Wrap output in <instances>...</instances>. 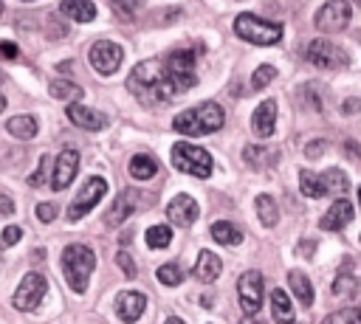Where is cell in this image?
<instances>
[{
  "mask_svg": "<svg viewBox=\"0 0 361 324\" xmlns=\"http://www.w3.org/2000/svg\"><path fill=\"white\" fill-rule=\"evenodd\" d=\"M127 90L141 104H147V107L172 101L178 96L172 79L164 70V62H155V59H147V62H141V65L133 68V73L127 76Z\"/></svg>",
  "mask_w": 361,
  "mask_h": 324,
  "instance_id": "cell-1",
  "label": "cell"
},
{
  "mask_svg": "<svg viewBox=\"0 0 361 324\" xmlns=\"http://www.w3.org/2000/svg\"><path fill=\"white\" fill-rule=\"evenodd\" d=\"M223 121H226L223 107H220L217 101H203V104H195V107L178 113V116L172 118V127H175V132L195 138V135L217 132V130L223 127Z\"/></svg>",
  "mask_w": 361,
  "mask_h": 324,
  "instance_id": "cell-2",
  "label": "cell"
},
{
  "mask_svg": "<svg viewBox=\"0 0 361 324\" xmlns=\"http://www.w3.org/2000/svg\"><path fill=\"white\" fill-rule=\"evenodd\" d=\"M96 268V254L82 245V242H71L62 251V276L68 282V287L73 293H85L87 290V279Z\"/></svg>",
  "mask_w": 361,
  "mask_h": 324,
  "instance_id": "cell-3",
  "label": "cell"
},
{
  "mask_svg": "<svg viewBox=\"0 0 361 324\" xmlns=\"http://www.w3.org/2000/svg\"><path fill=\"white\" fill-rule=\"evenodd\" d=\"M200 51H203V48L195 45V48H175V51L166 54L164 70H166V76L172 79V85H175L178 93H186V90H192V87L197 85V70H195V65H197V54H200Z\"/></svg>",
  "mask_w": 361,
  "mask_h": 324,
  "instance_id": "cell-4",
  "label": "cell"
},
{
  "mask_svg": "<svg viewBox=\"0 0 361 324\" xmlns=\"http://www.w3.org/2000/svg\"><path fill=\"white\" fill-rule=\"evenodd\" d=\"M234 34L251 45H276L282 39V25L279 23H271V20H262L257 14H237L234 20Z\"/></svg>",
  "mask_w": 361,
  "mask_h": 324,
  "instance_id": "cell-5",
  "label": "cell"
},
{
  "mask_svg": "<svg viewBox=\"0 0 361 324\" xmlns=\"http://www.w3.org/2000/svg\"><path fill=\"white\" fill-rule=\"evenodd\" d=\"M172 166L178 172H183V175H192V177H209L214 161H212L209 149L195 147L189 141H178L172 147Z\"/></svg>",
  "mask_w": 361,
  "mask_h": 324,
  "instance_id": "cell-6",
  "label": "cell"
},
{
  "mask_svg": "<svg viewBox=\"0 0 361 324\" xmlns=\"http://www.w3.org/2000/svg\"><path fill=\"white\" fill-rule=\"evenodd\" d=\"M305 59L322 70H336V68H344L350 62L344 48H338L333 39H310L305 48Z\"/></svg>",
  "mask_w": 361,
  "mask_h": 324,
  "instance_id": "cell-7",
  "label": "cell"
},
{
  "mask_svg": "<svg viewBox=\"0 0 361 324\" xmlns=\"http://www.w3.org/2000/svg\"><path fill=\"white\" fill-rule=\"evenodd\" d=\"M87 59H90V68L102 76H113L118 68H121V59H124V51L118 42L113 39H96L87 51Z\"/></svg>",
  "mask_w": 361,
  "mask_h": 324,
  "instance_id": "cell-8",
  "label": "cell"
},
{
  "mask_svg": "<svg viewBox=\"0 0 361 324\" xmlns=\"http://www.w3.org/2000/svg\"><path fill=\"white\" fill-rule=\"evenodd\" d=\"M350 17H353L350 0H327V3L316 11L313 23H316V28H319L322 34H338V31H344V28L350 25Z\"/></svg>",
  "mask_w": 361,
  "mask_h": 324,
  "instance_id": "cell-9",
  "label": "cell"
},
{
  "mask_svg": "<svg viewBox=\"0 0 361 324\" xmlns=\"http://www.w3.org/2000/svg\"><path fill=\"white\" fill-rule=\"evenodd\" d=\"M104 194H107V180H104V177H90V180L79 189V194L73 197V203L68 206V220L76 223V220H82L85 214H90V208H96Z\"/></svg>",
  "mask_w": 361,
  "mask_h": 324,
  "instance_id": "cell-10",
  "label": "cell"
},
{
  "mask_svg": "<svg viewBox=\"0 0 361 324\" xmlns=\"http://www.w3.org/2000/svg\"><path fill=\"white\" fill-rule=\"evenodd\" d=\"M45 290H48V282H45V276L42 273H37V270H31V273H25L23 279H20V285H17V290H14V307L17 310H37L39 307V301L45 299Z\"/></svg>",
  "mask_w": 361,
  "mask_h": 324,
  "instance_id": "cell-11",
  "label": "cell"
},
{
  "mask_svg": "<svg viewBox=\"0 0 361 324\" xmlns=\"http://www.w3.org/2000/svg\"><path fill=\"white\" fill-rule=\"evenodd\" d=\"M262 296H265L262 273L259 270H245L237 279V299H240V307L245 310V316H254L262 307Z\"/></svg>",
  "mask_w": 361,
  "mask_h": 324,
  "instance_id": "cell-12",
  "label": "cell"
},
{
  "mask_svg": "<svg viewBox=\"0 0 361 324\" xmlns=\"http://www.w3.org/2000/svg\"><path fill=\"white\" fill-rule=\"evenodd\" d=\"M147 206H152V200H149V194H144V192H138V189H124L118 197H116V203H113V208L107 211V225H118V223H124L130 214H135L138 208H147Z\"/></svg>",
  "mask_w": 361,
  "mask_h": 324,
  "instance_id": "cell-13",
  "label": "cell"
},
{
  "mask_svg": "<svg viewBox=\"0 0 361 324\" xmlns=\"http://www.w3.org/2000/svg\"><path fill=\"white\" fill-rule=\"evenodd\" d=\"M65 113H68V121L76 124L79 130L99 132V130L107 127V116H104V113H99V110H93V107H85V104H79V101H71V104L65 107Z\"/></svg>",
  "mask_w": 361,
  "mask_h": 324,
  "instance_id": "cell-14",
  "label": "cell"
},
{
  "mask_svg": "<svg viewBox=\"0 0 361 324\" xmlns=\"http://www.w3.org/2000/svg\"><path fill=\"white\" fill-rule=\"evenodd\" d=\"M76 169H79V152L76 149H62L54 161V175H51V186L56 192L68 189V183L76 177Z\"/></svg>",
  "mask_w": 361,
  "mask_h": 324,
  "instance_id": "cell-15",
  "label": "cell"
},
{
  "mask_svg": "<svg viewBox=\"0 0 361 324\" xmlns=\"http://www.w3.org/2000/svg\"><path fill=\"white\" fill-rule=\"evenodd\" d=\"M144 307H147V296L138 293V290H121V293L116 296V316H118L124 324H135V321L141 318Z\"/></svg>",
  "mask_w": 361,
  "mask_h": 324,
  "instance_id": "cell-16",
  "label": "cell"
},
{
  "mask_svg": "<svg viewBox=\"0 0 361 324\" xmlns=\"http://www.w3.org/2000/svg\"><path fill=\"white\" fill-rule=\"evenodd\" d=\"M197 214H200V206H197V200H195L192 194H178V197L166 206V217H169L175 225H180V228H189V225L197 220Z\"/></svg>",
  "mask_w": 361,
  "mask_h": 324,
  "instance_id": "cell-17",
  "label": "cell"
},
{
  "mask_svg": "<svg viewBox=\"0 0 361 324\" xmlns=\"http://www.w3.org/2000/svg\"><path fill=\"white\" fill-rule=\"evenodd\" d=\"M353 214H355L353 203H350L347 197H338V200H333V206L322 214L319 225H322V231H341V228L353 220Z\"/></svg>",
  "mask_w": 361,
  "mask_h": 324,
  "instance_id": "cell-18",
  "label": "cell"
},
{
  "mask_svg": "<svg viewBox=\"0 0 361 324\" xmlns=\"http://www.w3.org/2000/svg\"><path fill=\"white\" fill-rule=\"evenodd\" d=\"M276 127V101L274 99H265L257 104L254 116H251V132L257 138H268Z\"/></svg>",
  "mask_w": 361,
  "mask_h": 324,
  "instance_id": "cell-19",
  "label": "cell"
},
{
  "mask_svg": "<svg viewBox=\"0 0 361 324\" xmlns=\"http://www.w3.org/2000/svg\"><path fill=\"white\" fill-rule=\"evenodd\" d=\"M192 273H195V279H197V282L212 285V282L223 273V262H220V256H217V254H212V251H200Z\"/></svg>",
  "mask_w": 361,
  "mask_h": 324,
  "instance_id": "cell-20",
  "label": "cell"
},
{
  "mask_svg": "<svg viewBox=\"0 0 361 324\" xmlns=\"http://www.w3.org/2000/svg\"><path fill=\"white\" fill-rule=\"evenodd\" d=\"M59 14L73 23H93L96 20V3L93 0H62Z\"/></svg>",
  "mask_w": 361,
  "mask_h": 324,
  "instance_id": "cell-21",
  "label": "cell"
},
{
  "mask_svg": "<svg viewBox=\"0 0 361 324\" xmlns=\"http://www.w3.org/2000/svg\"><path fill=\"white\" fill-rule=\"evenodd\" d=\"M6 130H8V135H11V138H20V141H31V138L37 135L39 124H37V118H34V116L23 113V116H11V118L6 121Z\"/></svg>",
  "mask_w": 361,
  "mask_h": 324,
  "instance_id": "cell-22",
  "label": "cell"
},
{
  "mask_svg": "<svg viewBox=\"0 0 361 324\" xmlns=\"http://www.w3.org/2000/svg\"><path fill=\"white\" fill-rule=\"evenodd\" d=\"M243 161L251 166V169H268L276 163V149L271 147H259V144H248L243 149Z\"/></svg>",
  "mask_w": 361,
  "mask_h": 324,
  "instance_id": "cell-23",
  "label": "cell"
},
{
  "mask_svg": "<svg viewBox=\"0 0 361 324\" xmlns=\"http://www.w3.org/2000/svg\"><path fill=\"white\" fill-rule=\"evenodd\" d=\"M271 316H274L276 324H293V304H290V296L282 287L271 290Z\"/></svg>",
  "mask_w": 361,
  "mask_h": 324,
  "instance_id": "cell-24",
  "label": "cell"
},
{
  "mask_svg": "<svg viewBox=\"0 0 361 324\" xmlns=\"http://www.w3.org/2000/svg\"><path fill=\"white\" fill-rule=\"evenodd\" d=\"M48 93H51V99L71 104V101H79L85 90H82L76 82H71V79H54V82L48 85Z\"/></svg>",
  "mask_w": 361,
  "mask_h": 324,
  "instance_id": "cell-25",
  "label": "cell"
},
{
  "mask_svg": "<svg viewBox=\"0 0 361 324\" xmlns=\"http://www.w3.org/2000/svg\"><path fill=\"white\" fill-rule=\"evenodd\" d=\"M288 285H290V290H293V296L305 304V307H310L313 304V285H310V279L302 273V270H290L288 273Z\"/></svg>",
  "mask_w": 361,
  "mask_h": 324,
  "instance_id": "cell-26",
  "label": "cell"
},
{
  "mask_svg": "<svg viewBox=\"0 0 361 324\" xmlns=\"http://www.w3.org/2000/svg\"><path fill=\"white\" fill-rule=\"evenodd\" d=\"M130 175H133L135 180H149V177H155V175H158L155 158H152V155H144V152L133 155V158H130Z\"/></svg>",
  "mask_w": 361,
  "mask_h": 324,
  "instance_id": "cell-27",
  "label": "cell"
},
{
  "mask_svg": "<svg viewBox=\"0 0 361 324\" xmlns=\"http://www.w3.org/2000/svg\"><path fill=\"white\" fill-rule=\"evenodd\" d=\"M212 237H214L220 245H240V242H243V231H240L234 223H228V220L212 223Z\"/></svg>",
  "mask_w": 361,
  "mask_h": 324,
  "instance_id": "cell-28",
  "label": "cell"
},
{
  "mask_svg": "<svg viewBox=\"0 0 361 324\" xmlns=\"http://www.w3.org/2000/svg\"><path fill=\"white\" fill-rule=\"evenodd\" d=\"M257 217L265 228H274L276 220H279V208H276V200L271 194H257Z\"/></svg>",
  "mask_w": 361,
  "mask_h": 324,
  "instance_id": "cell-29",
  "label": "cell"
},
{
  "mask_svg": "<svg viewBox=\"0 0 361 324\" xmlns=\"http://www.w3.org/2000/svg\"><path fill=\"white\" fill-rule=\"evenodd\" d=\"M322 183H324V192H327V194H347V192H350V177H347L341 169H327V172H322Z\"/></svg>",
  "mask_w": 361,
  "mask_h": 324,
  "instance_id": "cell-30",
  "label": "cell"
},
{
  "mask_svg": "<svg viewBox=\"0 0 361 324\" xmlns=\"http://www.w3.org/2000/svg\"><path fill=\"white\" fill-rule=\"evenodd\" d=\"M299 189H302V194L305 197H324L327 192H324V183H322V175H316V172H310V169H302L299 172Z\"/></svg>",
  "mask_w": 361,
  "mask_h": 324,
  "instance_id": "cell-31",
  "label": "cell"
},
{
  "mask_svg": "<svg viewBox=\"0 0 361 324\" xmlns=\"http://www.w3.org/2000/svg\"><path fill=\"white\" fill-rule=\"evenodd\" d=\"M144 239L149 248H166L172 242V231H169V225H149Z\"/></svg>",
  "mask_w": 361,
  "mask_h": 324,
  "instance_id": "cell-32",
  "label": "cell"
},
{
  "mask_svg": "<svg viewBox=\"0 0 361 324\" xmlns=\"http://www.w3.org/2000/svg\"><path fill=\"white\" fill-rule=\"evenodd\" d=\"M155 276H158V282H161V285H166V287H175V285H180V279H183V270H180V265H175V262H164V265H158Z\"/></svg>",
  "mask_w": 361,
  "mask_h": 324,
  "instance_id": "cell-33",
  "label": "cell"
},
{
  "mask_svg": "<svg viewBox=\"0 0 361 324\" xmlns=\"http://www.w3.org/2000/svg\"><path fill=\"white\" fill-rule=\"evenodd\" d=\"M274 79H276V68H274V65H259V68L251 73V87H254V90H262V87H268Z\"/></svg>",
  "mask_w": 361,
  "mask_h": 324,
  "instance_id": "cell-34",
  "label": "cell"
},
{
  "mask_svg": "<svg viewBox=\"0 0 361 324\" xmlns=\"http://www.w3.org/2000/svg\"><path fill=\"white\" fill-rule=\"evenodd\" d=\"M141 3H144V0H110V8H113L121 20H133L135 11L141 8Z\"/></svg>",
  "mask_w": 361,
  "mask_h": 324,
  "instance_id": "cell-35",
  "label": "cell"
},
{
  "mask_svg": "<svg viewBox=\"0 0 361 324\" xmlns=\"http://www.w3.org/2000/svg\"><path fill=\"white\" fill-rule=\"evenodd\" d=\"M322 324H358V313H355V307H347V310H336V313H330Z\"/></svg>",
  "mask_w": 361,
  "mask_h": 324,
  "instance_id": "cell-36",
  "label": "cell"
},
{
  "mask_svg": "<svg viewBox=\"0 0 361 324\" xmlns=\"http://www.w3.org/2000/svg\"><path fill=\"white\" fill-rule=\"evenodd\" d=\"M20 237H23V228H20V225H6L3 234H0V245H3V248H11Z\"/></svg>",
  "mask_w": 361,
  "mask_h": 324,
  "instance_id": "cell-37",
  "label": "cell"
},
{
  "mask_svg": "<svg viewBox=\"0 0 361 324\" xmlns=\"http://www.w3.org/2000/svg\"><path fill=\"white\" fill-rule=\"evenodd\" d=\"M353 287H355V282L350 276H338L333 282V296H347V293H353Z\"/></svg>",
  "mask_w": 361,
  "mask_h": 324,
  "instance_id": "cell-38",
  "label": "cell"
},
{
  "mask_svg": "<svg viewBox=\"0 0 361 324\" xmlns=\"http://www.w3.org/2000/svg\"><path fill=\"white\" fill-rule=\"evenodd\" d=\"M54 217H56V206L54 203H39L37 206V220L39 223H51Z\"/></svg>",
  "mask_w": 361,
  "mask_h": 324,
  "instance_id": "cell-39",
  "label": "cell"
},
{
  "mask_svg": "<svg viewBox=\"0 0 361 324\" xmlns=\"http://www.w3.org/2000/svg\"><path fill=\"white\" fill-rule=\"evenodd\" d=\"M116 262L121 265V273H124V276H135V265H133V259H130L127 251H121V254L116 256Z\"/></svg>",
  "mask_w": 361,
  "mask_h": 324,
  "instance_id": "cell-40",
  "label": "cell"
},
{
  "mask_svg": "<svg viewBox=\"0 0 361 324\" xmlns=\"http://www.w3.org/2000/svg\"><path fill=\"white\" fill-rule=\"evenodd\" d=\"M358 110H361V101H358V99H344V101H341V113H344V116H355Z\"/></svg>",
  "mask_w": 361,
  "mask_h": 324,
  "instance_id": "cell-41",
  "label": "cell"
},
{
  "mask_svg": "<svg viewBox=\"0 0 361 324\" xmlns=\"http://www.w3.org/2000/svg\"><path fill=\"white\" fill-rule=\"evenodd\" d=\"M45 166H48V158H39V166H37V172L28 177V183L31 186H39L42 183V175H45Z\"/></svg>",
  "mask_w": 361,
  "mask_h": 324,
  "instance_id": "cell-42",
  "label": "cell"
},
{
  "mask_svg": "<svg viewBox=\"0 0 361 324\" xmlns=\"http://www.w3.org/2000/svg\"><path fill=\"white\" fill-rule=\"evenodd\" d=\"M324 147H327V144H324V141H310V144H307V147H305V155H307V158H319V155H322V149H324Z\"/></svg>",
  "mask_w": 361,
  "mask_h": 324,
  "instance_id": "cell-43",
  "label": "cell"
},
{
  "mask_svg": "<svg viewBox=\"0 0 361 324\" xmlns=\"http://www.w3.org/2000/svg\"><path fill=\"white\" fill-rule=\"evenodd\" d=\"M0 214H14V200L8 197V194H0Z\"/></svg>",
  "mask_w": 361,
  "mask_h": 324,
  "instance_id": "cell-44",
  "label": "cell"
},
{
  "mask_svg": "<svg viewBox=\"0 0 361 324\" xmlns=\"http://www.w3.org/2000/svg\"><path fill=\"white\" fill-rule=\"evenodd\" d=\"M0 54L8 56V59H14V56H17V45H11V42H0Z\"/></svg>",
  "mask_w": 361,
  "mask_h": 324,
  "instance_id": "cell-45",
  "label": "cell"
},
{
  "mask_svg": "<svg viewBox=\"0 0 361 324\" xmlns=\"http://www.w3.org/2000/svg\"><path fill=\"white\" fill-rule=\"evenodd\" d=\"M240 324H262V321H259V318H254V316H245Z\"/></svg>",
  "mask_w": 361,
  "mask_h": 324,
  "instance_id": "cell-46",
  "label": "cell"
},
{
  "mask_svg": "<svg viewBox=\"0 0 361 324\" xmlns=\"http://www.w3.org/2000/svg\"><path fill=\"white\" fill-rule=\"evenodd\" d=\"M166 324H186L183 318H178V316H172V318H166Z\"/></svg>",
  "mask_w": 361,
  "mask_h": 324,
  "instance_id": "cell-47",
  "label": "cell"
},
{
  "mask_svg": "<svg viewBox=\"0 0 361 324\" xmlns=\"http://www.w3.org/2000/svg\"><path fill=\"white\" fill-rule=\"evenodd\" d=\"M3 110H6V99L0 96V113H3Z\"/></svg>",
  "mask_w": 361,
  "mask_h": 324,
  "instance_id": "cell-48",
  "label": "cell"
},
{
  "mask_svg": "<svg viewBox=\"0 0 361 324\" xmlns=\"http://www.w3.org/2000/svg\"><path fill=\"white\" fill-rule=\"evenodd\" d=\"M0 14H3V0H0Z\"/></svg>",
  "mask_w": 361,
  "mask_h": 324,
  "instance_id": "cell-49",
  "label": "cell"
},
{
  "mask_svg": "<svg viewBox=\"0 0 361 324\" xmlns=\"http://www.w3.org/2000/svg\"><path fill=\"white\" fill-rule=\"evenodd\" d=\"M358 203H361V189H358Z\"/></svg>",
  "mask_w": 361,
  "mask_h": 324,
  "instance_id": "cell-50",
  "label": "cell"
},
{
  "mask_svg": "<svg viewBox=\"0 0 361 324\" xmlns=\"http://www.w3.org/2000/svg\"><path fill=\"white\" fill-rule=\"evenodd\" d=\"M20 3H34V0H20Z\"/></svg>",
  "mask_w": 361,
  "mask_h": 324,
  "instance_id": "cell-51",
  "label": "cell"
},
{
  "mask_svg": "<svg viewBox=\"0 0 361 324\" xmlns=\"http://www.w3.org/2000/svg\"><path fill=\"white\" fill-rule=\"evenodd\" d=\"M355 3H358V6H361V0H355Z\"/></svg>",
  "mask_w": 361,
  "mask_h": 324,
  "instance_id": "cell-52",
  "label": "cell"
}]
</instances>
